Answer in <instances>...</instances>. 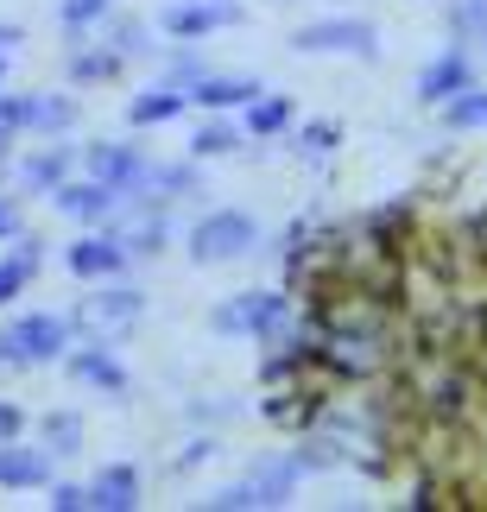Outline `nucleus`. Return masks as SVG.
I'll return each mask as SVG.
<instances>
[{"label": "nucleus", "mask_w": 487, "mask_h": 512, "mask_svg": "<svg viewBox=\"0 0 487 512\" xmlns=\"http://www.w3.org/2000/svg\"><path fill=\"white\" fill-rule=\"evenodd\" d=\"M127 64H121V57H114L108 45H89V32H76L70 38V57H64V76H70V83H114V76H121Z\"/></svg>", "instance_id": "nucleus-23"}, {"label": "nucleus", "mask_w": 487, "mask_h": 512, "mask_svg": "<svg viewBox=\"0 0 487 512\" xmlns=\"http://www.w3.org/2000/svg\"><path fill=\"white\" fill-rule=\"evenodd\" d=\"M13 45H26V32H19V26H0V51L13 57Z\"/></svg>", "instance_id": "nucleus-39"}, {"label": "nucleus", "mask_w": 487, "mask_h": 512, "mask_svg": "<svg viewBox=\"0 0 487 512\" xmlns=\"http://www.w3.org/2000/svg\"><path fill=\"white\" fill-rule=\"evenodd\" d=\"M291 121H298V102H291V95H272V89H260L241 108V133H247V140H260V146L266 140H285Z\"/></svg>", "instance_id": "nucleus-20"}, {"label": "nucleus", "mask_w": 487, "mask_h": 512, "mask_svg": "<svg viewBox=\"0 0 487 512\" xmlns=\"http://www.w3.org/2000/svg\"><path fill=\"white\" fill-rule=\"evenodd\" d=\"M253 494H260V506H291V494H298V481H304V468L291 449H260V456L247 462V475H241Z\"/></svg>", "instance_id": "nucleus-14"}, {"label": "nucleus", "mask_w": 487, "mask_h": 512, "mask_svg": "<svg viewBox=\"0 0 487 512\" xmlns=\"http://www.w3.org/2000/svg\"><path fill=\"white\" fill-rule=\"evenodd\" d=\"M64 373H70L76 386H95V392H102V399H114V405H121L127 392H133L127 367L114 361V342H89V336H83V342H70V354H64Z\"/></svg>", "instance_id": "nucleus-9"}, {"label": "nucleus", "mask_w": 487, "mask_h": 512, "mask_svg": "<svg viewBox=\"0 0 487 512\" xmlns=\"http://www.w3.org/2000/svg\"><path fill=\"white\" fill-rule=\"evenodd\" d=\"M0 89H7V51H0Z\"/></svg>", "instance_id": "nucleus-40"}, {"label": "nucleus", "mask_w": 487, "mask_h": 512, "mask_svg": "<svg viewBox=\"0 0 487 512\" xmlns=\"http://www.w3.org/2000/svg\"><path fill=\"white\" fill-rule=\"evenodd\" d=\"M291 51L298 57H355V64H380V26L361 13H323L304 19L291 32Z\"/></svg>", "instance_id": "nucleus-4"}, {"label": "nucleus", "mask_w": 487, "mask_h": 512, "mask_svg": "<svg viewBox=\"0 0 487 512\" xmlns=\"http://www.w3.org/2000/svg\"><path fill=\"white\" fill-rule=\"evenodd\" d=\"M184 108H190V89H178V83H165V76H159L152 89H140V95L127 102V127H140V133H146V127H171Z\"/></svg>", "instance_id": "nucleus-21"}, {"label": "nucleus", "mask_w": 487, "mask_h": 512, "mask_svg": "<svg viewBox=\"0 0 487 512\" xmlns=\"http://www.w3.org/2000/svg\"><path fill=\"white\" fill-rule=\"evenodd\" d=\"M247 411L253 405L241 399V392H197V399H184V418L197 430H228V424H241Z\"/></svg>", "instance_id": "nucleus-24"}, {"label": "nucleus", "mask_w": 487, "mask_h": 512, "mask_svg": "<svg viewBox=\"0 0 487 512\" xmlns=\"http://www.w3.org/2000/svg\"><path fill=\"white\" fill-rule=\"evenodd\" d=\"M291 7H304V0H291Z\"/></svg>", "instance_id": "nucleus-41"}, {"label": "nucleus", "mask_w": 487, "mask_h": 512, "mask_svg": "<svg viewBox=\"0 0 487 512\" xmlns=\"http://www.w3.org/2000/svg\"><path fill=\"white\" fill-rule=\"evenodd\" d=\"M298 468L304 475H336V468H348L355 462V449H348V437H336V430H323V424H304L298 430Z\"/></svg>", "instance_id": "nucleus-19"}, {"label": "nucleus", "mask_w": 487, "mask_h": 512, "mask_svg": "<svg viewBox=\"0 0 487 512\" xmlns=\"http://www.w3.org/2000/svg\"><path fill=\"white\" fill-rule=\"evenodd\" d=\"M266 83L260 76H228V70H209L197 89H190V108H203V114H241L253 95H260Z\"/></svg>", "instance_id": "nucleus-17"}, {"label": "nucleus", "mask_w": 487, "mask_h": 512, "mask_svg": "<svg viewBox=\"0 0 487 512\" xmlns=\"http://www.w3.org/2000/svg\"><path fill=\"white\" fill-rule=\"evenodd\" d=\"M76 165H83L89 177H102L108 190L127 196L133 184H140V171H146V146H140V140H89Z\"/></svg>", "instance_id": "nucleus-12"}, {"label": "nucleus", "mask_w": 487, "mask_h": 512, "mask_svg": "<svg viewBox=\"0 0 487 512\" xmlns=\"http://www.w3.org/2000/svg\"><path fill=\"white\" fill-rule=\"evenodd\" d=\"M19 228H26V196H19V190H0V241H13Z\"/></svg>", "instance_id": "nucleus-36"}, {"label": "nucleus", "mask_w": 487, "mask_h": 512, "mask_svg": "<svg viewBox=\"0 0 487 512\" xmlns=\"http://www.w3.org/2000/svg\"><path fill=\"white\" fill-rule=\"evenodd\" d=\"M76 114H83V102L64 89H38L26 95V133H38V140H57V133L76 127Z\"/></svg>", "instance_id": "nucleus-22"}, {"label": "nucleus", "mask_w": 487, "mask_h": 512, "mask_svg": "<svg viewBox=\"0 0 487 512\" xmlns=\"http://www.w3.org/2000/svg\"><path fill=\"white\" fill-rule=\"evenodd\" d=\"M102 45L121 57V64H159V26L152 19H140V13H108L102 19Z\"/></svg>", "instance_id": "nucleus-15"}, {"label": "nucleus", "mask_w": 487, "mask_h": 512, "mask_svg": "<svg viewBox=\"0 0 487 512\" xmlns=\"http://www.w3.org/2000/svg\"><path fill=\"white\" fill-rule=\"evenodd\" d=\"M140 317H146V291L127 285V279H102L89 298H76V310H70L76 336H89V342H121L127 329H140Z\"/></svg>", "instance_id": "nucleus-5"}, {"label": "nucleus", "mask_w": 487, "mask_h": 512, "mask_svg": "<svg viewBox=\"0 0 487 512\" xmlns=\"http://www.w3.org/2000/svg\"><path fill=\"white\" fill-rule=\"evenodd\" d=\"M26 285H32V272H26V266H19V260H0V310H7Z\"/></svg>", "instance_id": "nucleus-37"}, {"label": "nucleus", "mask_w": 487, "mask_h": 512, "mask_svg": "<svg viewBox=\"0 0 487 512\" xmlns=\"http://www.w3.org/2000/svg\"><path fill=\"white\" fill-rule=\"evenodd\" d=\"M76 159H83V146H70L64 133H57V140L19 152V159L7 165V171H13V190H19V196H51V190L76 171Z\"/></svg>", "instance_id": "nucleus-7"}, {"label": "nucleus", "mask_w": 487, "mask_h": 512, "mask_svg": "<svg viewBox=\"0 0 487 512\" xmlns=\"http://www.w3.org/2000/svg\"><path fill=\"white\" fill-rule=\"evenodd\" d=\"M222 456V430H197L184 449H178V462H171V475H197V468H209Z\"/></svg>", "instance_id": "nucleus-32"}, {"label": "nucleus", "mask_w": 487, "mask_h": 512, "mask_svg": "<svg viewBox=\"0 0 487 512\" xmlns=\"http://www.w3.org/2000/svg\"><path fill=\"white\" fill-rule=\"evenodd\" d=\"M7 260H19V266H26L32 279H38V266H45V241H38L32 228H19L13 241H7Z\"/></svg>", "instance_id": "nucleus-33"}, {"label": "nucleus", "mask_w": 487, "mask_h": 512, "mask_svg": "<svg viewBox=\"0 0 487 512\" xmlns=\"http://www.w3.org/2000/svg\"><path fill=\"white\" fill-rule=\"evenodd\" d=\"M443 127L450 133H481L487 127V89L469 83L462 95H450V102H443Z\"/></svg>", "instance_id": "nucleus-29"}, {"label": "nucleus", "mask_w": 487, "mask_h": 512, "mask_svg": "<svg viewBox=\"0 0 487 512\" xmlns=\"http://www.w3.org/2000/svg\"><path fill=\"white\" fill-rule=\"evenodd\" d=\"M443 26H450L456 45H481L487 38V0H450V7H443Z\"/></svg>", "instance_id": "nucleus-30"}, {"label": "nucleus", "mask_w": 487, "mask_h": 512, "mask_svg": "<svg viewBox=\"0 0 487 512\" xmlns=\"http://www.w3.org/2000/svg\"><path fill=\"white\" fill-rule=\"evenodd\" d=\"M260 241L266 234L247 209H203L184 234V253H190V266H235V260H253Z\"/></svg>", "instance_id": "nucleus-3"}, {"label": "nucleus", "mask_w": 487, "mask_h": 512, "mask_svg": "<svg viewBox=\"0 0 487 512\" xmlns=\"http://www.w3.org/2000/svg\"><path fill=\"white\" fill-rule=\"evenodd\" d=\"M469 83H475V57H469V45H443V51L431 57V64L418 70L412 95H418L424 108H443V102H450V95H462Z\"/></svg>", "instance_id": "nucleus-11"}, {"label": "nucleus", "mask_w": 487, "mask_h": 512, "mask_svg": "<svg viewBox=\"0 0 487 512\" xmlns=\"http://www.w3.org/2000/svg\"><path fill=\"white\" fill-rule=\"evenodd\" d=\"M13 437H26V411L13 399H0V443H13Z\"/></svg>", "instance_id": "nucleus-38"}, {"label": "nucleus", "mask_w": 487, "mask_h": 512, "mask_svg": "<svg viewBox=\"0 0 487 512\" xmlns=\"http://www.w3.org/2000/svg\"><path fill=\"white\" fill-rule=\"evenodd\" d=\"M247 146V133H241V121H228V114H209V121L190 133V159H235V152Z\"/></svg>", "instance_id": "nucleus-25"}, {"label": "nucleus", "mask_w": 487, "mask_h": 512, "mask_svg": "<svg viewBox=\"0 0 487 512\" xmlns=\"http://www.w3.org/2000/svg\"><path fill=\"white\" fill-rule=\"evenodd\" d=\"M159 76H165V83H178V89H197L203 76H209V57L197 51V38H171V45L159 51Z\"/></svg>", "instance_id": "nucleus-27"}, {"label": "nucleus", "mask_w": 487, "mask_h": 512, "mask_svg": "<svg viewBox=\"0 0 487 512\" xmlns=\"http://www.w3.org/2000/svg\"><path fill=\"white\" fill-rule=\"evenodd\" d=\"M108 13H114V0H57V26H64L70 38L76 32H95Z\"/></svg>", "instance_id": "nucleus-31"}, {"label": "nucleus", "mask_w": 487, "mask_h": 512, "mask_svg": "<svg viewBox=\"0 0 487 512\" xmlns=\"http://www.w3.org/2000/svg\"><path fill=\"white\" fill-rule=\"evenodd\" d=\"M209 506H216V512H260V494H253L247 481H235V487H216Z\"/></svg>", "instance_id": "nucleus-34"}, {"label": "nucleus", "mask_w": 487, "mask_h": 512, "mask_svg": "<svg viewBox=\"0 0 487 512\" xmlns=\"http://www.w3.org/2000/svg\"><path fill=\"white\" fill-rule=\"evenodd\" d=\"M228 26H247V7H216V0H165L159 7V32L165 38H203L209 32H228Z\"/></svg>", "instance_id": "nucleus-10"}, {"label": "nucleus", "mask_w": 487, "mask_h": 512, "mask_svg": "<svg viewBox=\"0 0 487 512\" xmlns=\"http://www.w3.org/2000/svg\"><path fill=\"white\" fill-rule=\"evenodd\" d=\"M51 512H89V481H51Z\"/></svg>", "instance_id": "nucleus-35"}, {"label": "nucleus", "mask_w": 487, "mask_h": 512, "mask_svg": "<svg viewBox=\"0 0 487 512\" xmlns=\"http://www.w3.org/2000/svg\"><path fill=\"white\" fill-rule=\"evenodd\" d=\"M291 159H304V165H323V159H336V146H342V127L336 121H291Z\"/></svg>", "instance_id": "nucleus-26"}, {"label": "nucleus", "mask_w": 487, "mask_h": 512, "mask_svg": "<svg viewBox=\"0 0 487 512\" xmlns=\"http://www.w3.org/2000/svg\"><path fill=\"white\" fill-rule=\"evenodd\" d=\"M291 317H298V298L279 285H253V291H235L209 310V336H241V342H272L285 336Z\"/></svg>", "instance_id": "nucleus-2"}, {"label": "nucleus", "mask_w": 487, "mask_h": 512, "mask_svg": "<svg viewBox=\"0 0 487 512\" xmlns=\"http://www.w3.org/2000/svg\"><path fill=\"white\" fill-rule=\"evenodd\" d=\"M51 209H57V215H70L76 228H108V222H114V209H121V190H108L102 177H89V171H70L64 184L51 190Z\"/></svg>", "instance_id": "nucleus-8"}, {"label": "nucleus", "mask_w": 487, "mask_h": 512, "mask_svg": "<svg viewBox=\"0 0 487 512\" xmlns=\"http://www.w3.org/2000/svg\"><path fill=\"white\" fill-rule=\"evenodd\" d=\"M127 196H146V203H184V196H203V159H171V165H152L140 171V184H133Z\"/></svg>", "instance_id": "nucleus-13"}, {"label": "nucleus", "mask_w": 487, "mask_h": 512, "mask_svg": "<svg viewBox=\"0 0 487 512\" xmlns=\"http://www.w3.org/2000/svg\"><path fill=\"white\" fill-rule=\"evenodd\" d=\"M38 443H45L57 462L83 456V411H45V418H38Z\"/></svg>", "instance_id": "nucleus-28"}, {"label": "nucleus", "mask_w": 487, "mask_h": 512, "mask_svg": "<svg viewBox=\"0 0 487 512\" xmlns=\"http://www.w3.org/2000/svg\"><path fill=\"white\" fill-rule=\"evenodd\" d=\"M140 494H146L140 468H133V462H108V468H95V481H89V512H133Z\"/></svg>", "instance_id": "nucleus-18"}, {"label": "nucleus", "mask_w": 487, "mask_h": 512, "mask_svg": "<svg viewBox=\"0 0 487 512\" xmlns=\"http://www.w3.org/2000/svg\"><path fill=\"white\" fill-rule=\"evenodd\" d=\"M127 266H133V253L121 247V234H114V228H83L64 247V272H70V279H83V285L127 279Z\"/></svg>", "instance_id": "nucleus-6"}, {"label": "nucleus", "mask_w": 487, "mask_h": 512, "mask_svg": "<svg viewBox=\"0 0 487 512\" xmlns=\"http://www.w3.org/2000/svg\"><path fill=\"white\" fill-rule=\"evenodd\" d=\"M51 449L45 443H0V487H13V494H32V487H51Z\"/></svg>", "instance_id": "nucleus-16"}, {"label": "nucleus", "mask_w": 487, "mask_h": 512, "mask_svg": "<svg viewBox=\"0 0 487 512\" xmlns=\"http://www.w3.org/2000/svg\"><path fill=\"white\" fill-rule=\"evenodd\" d=\"M76 342V323L57 310H19L0 323V373H26V367H57Z\"/></svg>", "instance_id": "nucleus-1"}]
</instances>
